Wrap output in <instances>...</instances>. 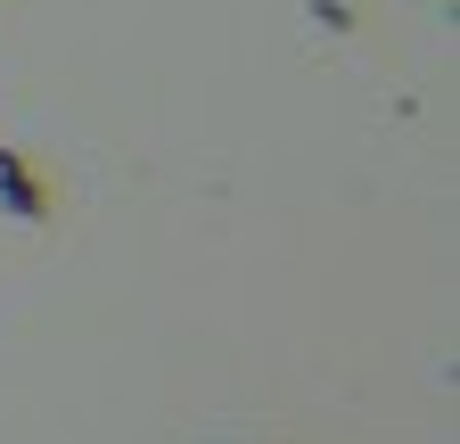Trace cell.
Wrapping results in <instances>:
<instances>
[{
    "label": "cell",
    "mask_w": 460,
    "mask_h": 444,
    "mask_svg": "<svg viewBox=\"0 0 460 444\" xmlns=\"http://www.w3.org/2000/svg\"><path fill=\"white\" fill-rule=\"evenodd\" d=\"M0 214H17V222H41L49 214V182H33V164L17 148H0Z\"/></svg>",
    "instance_id": "cell-1"
}]
</instances>
